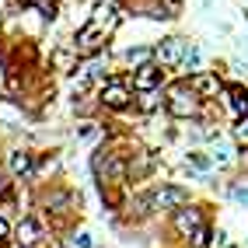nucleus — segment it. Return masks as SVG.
<instances>
[{"label": "nucleus", "instance_id": "nucleus-1", "mask_svg": "<svg viewBox=\"0 0 248 248\" xmlns=\"http://www.w3.org/2000/svg\"><path fill=\"white\" fill-rule=\"evenodd\" d=\"M31 210L42 213V217L63 234L70 224L80 220V192L70 186V182H63V178L35 182V192H31Z\"/></svg>", "mask_w": 248, "mask_h": 248}, {"label": "nucleus", "instance_id": "nucleus-2", "mask_svg": "<svg viewBox=\"0 0 248 248\" xmlns=\"http://www.w3.org/2000/svg\"><path fill=\"white\" fill-rule=\"evenodd\" d=\"M206 112V98L192 88V80L186 74H171V80L164 84V115L171 123H186Z\"/></svg>", "mask_w": 248, "mask_h": 248}, {"label": "nucleus", "instance_id": "nucleus-3", "mask_svg": "<svg viewBox=\"0 0 248 248\" xmlns=\"http://www.w3.org/2000/svg\"><path fill=\"white\" fill-rule=\"evenodd\" d=\"M94 98H98V105H102V115H129V112H137V88L129 84L126 70L108 77L102 88H94Z\"/></svg>", "mask_w": 248, "mask_h": 248}, {"label": "nucleus", "instance_id": "nucleus-4", "mask_svg": "<svg viewBox=\"0 0 248 248\" xmlns=\"http://www.w3.org/2000/svg\"><path fill=\"white\" fill-rule=\"evenodd\" d=\"M206 220H213V206L206 200H189L186 206H178V210H171L168 217H164V231H168L178 245H186L189 234L196 227H203Z\"/></svg>", "mask_w": 248, "mask_h": 248}, {"label": "nucleus", "instance_id": "nucleus-5", "mask_svg": "<svg viewBox=\"0 0 248 248\" xmlns=\"http://www.w3.org/2000/svg\"><path fill=\"white\" fill-rule=\"evenodd\" d=\"M119 74V67H115V60L112 53L105 49V53H94V56H80L77 63V70L70 74V88L74 91H94V88H102L108 77Z\"/></svg>", "mask_w": 248, "mask_h": 248}, {"label": "nucleus", "instance_id": "nucleus-6", "mask_svg": "<svg viewBox=\"0 0 248 248\" xmlns=\"http://www.w3.org/2000/svg\"><path fill=\"white\" fill-rule=\"evenodd\" d=\"M35 164H39V151L28 143H11L0 154V168L18 186H35Z\"/></svg>", "mask_w": 248, "mask_h": 248}, {"label": "nucleus", "instance_id": "nucleus-7", "mask_svg": "<svg viewBox=\"0 0 248 248\" xmlns=\"http://www.w3.org/2000/svg\"><path fill=\"white\" fill-rule=\"evenodd\" d=\"M151 200H154V210H157V217L164 220L171 210H178V206H186L189 200H196V192H192V186H186V182H175V178H154L151 186Z\"/></svg>", "mask_w": 248, "mask_h": 248}, {"label": "nucleus", "instance_id": "nucleus-8", "mask_svg": "<svg viewBox=\"0 0 248 248\" xmlns=\"http://www.w3.org/2000/svg\"><path fill=\"white\" fill-rule=\"evenodd\" d=\"M161 168H164V161L154 147H143V143L129 147V186H151L161 175Z\"/></svg>", "mask_w": 248, "mask_h": 248}, {"label": "nucleus", "instance_id": "nucleus-9", "mask_svg": "<svg viewBox=\"0 0 248 248\" xmlns=\"http://www.w3.org/2000/svg\"><path fill=\"white\" fill-rule=\"evenodd\" d=\"M108 42H112V35H105L102 28H98L94 21H80L77 28H74V35H70V46L77 49V56H94V53H105L108 49Z\"/></svg>", "mask_w": 248, "mask_h": 248}, {"label": "nucleus", "instance_id": "nucleus-10", "mask_svg": "<svg viewBox=\"0 0 248 248\" xmlns=\"http://www.w3.org/2000/svg\"><path fill=\"white\" fill-rule=\"evenodd\" d=\"M186 49H189V39L186 35H161L154 42V63H161L168 74H178L182 70V60H186Z\"/></svg>", "mask_w": 248, "mask_h": 248}, {"label": "nucleus", "instance_id": "nucleus-11", "mask_svg": "<svg viewBox=\"0 0 248 248\" xmlns=\"http://www.w3.org/2000/svg\"><path fill=\"white\" fill-rule=\"evenodd\" d=\"M206 151H210V157H213L217 175H231V171L241 168V147L231 140V133H224V137H217L213 143H206Z\"/></svg>", "mask_w": 248, "mask_h": 248}, {"label": "nucleus", "instance_id": "nucleus-12", "mask_svg": "<svg viewBox=\"0 0 248 248\" xmlns=\"http://www.w3.org/2000/svg\"><path fill=\"white\" fill-rule=\"evenodd\" d=\"M112 53V60H115V67L119 70H137V67H143V63H151L154 60V42H133V46H115V49H108Z\"/></svg>", "mask_w": 248, "mask_h": 248}, {"label": "nucleus", "instance_id": "nucleus-13", "mask_svg": "<svg viewBox=\"0 0 248 248\" xmlns=\"http://www.w3.org/2000/svg\"><path fill=\"white\" fill-rule=\"evenodd\" d=\"M171 80V74L161 67V63H143V67H137V70H129V84H133L137 91H161L164 84Z\"/></svg>", "mask_w": 248, "mask_h": 248}, {"label": "nucleus", "instance_id": "nucleus-14", "mask_svg": "<svg viewBox=\"0 0 248 248\" xmlns=\"http://www.w3.org/2000/svg\"><path fill=\"white\" fill-rule=\"evenodd\" d=\"M217 102L227 108L231 119H245V115H248V84H245V80H227Z\"/></svg>", "mask_w": 248, "mask_h": 248}, {"label": "nucleus", "instance_id": "nucleus-15", "mask_svg": "<svg viewBox=\"0 0 248 248\" xmlns=\"http://www.w3.org/2000/svg\"><path fill=\"white\" fill-rule=\"evenodd\" d=\"M189 80H192V88L200 91L206 102H217L220 98V91H224V84H227V77H224V70H200V74H189Z\"/></svg>", "mask_w": 248, "mask_h": 248}, {"label": "nucleus", "instance_id": "nucleus-16", "mask_svg": "<svg viewBox=\"0 0 248 248\" xmlns=\"http://www.w3.org/2000/svg\"><path fill=\"white\" fill-rule=\"evenodd\" d=\"M220 196L227 203H234L238 210H248V171H231L227 175V182L220 186Z\"/></svg>", "mask_w": 248, "mask_h": 248}, {"label": "nucleus", "instance_id": "nucleus-17", "mask_svg": "<svg viewBox=\"0 0 248 248\" xmlns=\"http://www.w3.org/2000/svg\"><path fill=\"white\" fill-rule=\"evenodd\" d=\"M77 63H80V56H77V49H74L70 42H56L53 49H49V70H56V74H74Z\"/></svg>", "mask_w": 248, "mask_h": 248}, {"label": "nucleus", "instance_id": "nucleus-18", "mask_svg": "<svg viewBox=\"0 0 248 248\" xmlns=\"http://www.w3.org/2000/svg\"><path fill=\"white\" fill-rule=\"evenodd\" d=\"M49 178H63V154L60 151H39L35 182H49Z\"/></svg>", "mask_w": 248, "mask_h": 248}, {"label": "nucleus", "instance_id": "nucleus-19", "mask_svg": "<svg viewBox=\"0 0 248 248\" xmlns=\"http://www.w3.org/2000/svg\"><path fill=\"white\" fill-rule=\"evenodd\" d=\"M60 241H63V248H98V241H94V234H91V227H84L80 220L63 231Z\"/></svg>", "mask_w": 248, "mask_h": 248}, {"label": "nucleus", "instance_id": "nucleus-20", "mask_svg": "<svg viewBox=\"0 0 248 248\" xmlns=\"http://www.w3.org/2000/svg\"><path fill=\"white\" fill-rule=\"evenodd\" d=\"M164 112V88L161 91H137V115L140 119H154Z\"/></svg>", "mask_w": 248, "mask_h": 248}, {"label": "nucleus", "instance_id": "nucleus-21", "mask_svg": "<svg viewBox=\"0 0 248 248\" xmlns=\"http://www.w3.org/2000/svg\"><path fill=\"white\" fill-rule=\"evenodd\" d=\"M31 14L49 28V25H56L63 18V0H31Z\"/></svg>", "mask_w": 248, "mask_h": 248}, {"label": "nucleus", "instance_id": "nucleus-22", "mask_svg": "<svg viewBox=\"0 0 248 248\" xmlns=\"http://www.w3.org/2000/svg\"><path fill=\"white\" fill-rule=\"evenodd\" d=\"M200 70H206V49L189 39V49H186V60H182V70L178 74L189 77V74H200Z\"/></svg>", "mask_w": 248, "mask_h": 248}, {"label": "nucleus", "instance_id": "nucleus-23", "mask_svg": "<svg viewBox=\"0 0 248 248\" xmlns=\"http://www.w3.org/2000/svg\"><path fill=\"white\" fill-rule=\"evenodd\" d=\"M186 245H189V248H217V224L206 220L203 227H196Z\"/></svg>", "mask_w": 248, "mask_h": 248}, {"label": "nucleus", "instance_id": "nucleus-24", "mask_svg": "<svg viewBox=\"0 0 248 248\" xmlns=\"http://www.w3.org/2000/svg\"><path fill=\"white\" fill-rule=\"evenodd\" d=\"M227 133H231V140H234L238 147H248V115H245V119H231Z\"/></svg>", "mask_w": 248, "mask_h": 248}, {"label": "nucleus", "instance_id": "nucleus-25", "mask_svg": "<svg viewBox=\"0 0 248 248\" xmlns=\"http://www.w3.org/2000/svg\"><path fill=\"white\" fill-rule=\"evenodd\" d=\"M224 67L231 70V80H248V60H241V56H231Z\"/></svg>", "mask_w": 248, "mask_h": 248}, {"label": "nucleus", "instance_id": "nucleus-26", "mask_svg": "<svg viewBox=\"0 0 248 248\" xmlns=\"http://www.w3.org/2000/svg\"><path fill=\"white\" fill-rule=\"evenodd\" d=\"M11 241H14V220H7L4 213H0V248L11 245Z\"/></svg>", "mask_w": 248, "mask_h": 248}, {"label": "nucleus", "instance_id": "nucleus-27", "mask_svg": "<svg viewBox=\"0 0 248 248\" xmlns=\"http://www.w3.org/2000/svg\"><path fill=\"white\" fill-rule=\"evenodd\" d=\"M164 4H168L175 14H182V4H186V0H164Z\"/></svg>", "mask_w": 248, "mask_h": 248}, {"label": "nucleus", "instance_id": "nucleus-28", "mask_svg": "<svg viewBox=\"0 0 248 248\" xmlns=\"http://www.w3.org/2000/svg\"><path fill=\"white\" fill-rule=\"evenodd\" d=\"M4 25H7V7H4V0H0V31H4Z\"/></svg>", "mask_w": 248, "mask_h": 248}, {"label": "nucleus", "instance_id": "nucleus-29", "mask_svg": "<svg viewBox=\"0 0 248 248\" xmlns=\"http://www.w3.org/2000/svg\"><path fill=\"white\" fill-rule=\"evenodd\" d=\"M0 102H7V91H4V84H0Z\"/></svg>", "mask_w": 248, "mask_h": 248}, {"label": "nucleus", "instance_id": "nucleus-30", "mask_svg": "<svg viewBox=\"0 0 248 248\" xmlns=\"http://www.w3.org/2000/svg\"><path fill=\"white\" fill-rule=\"evenodd\" d=\"M220 248H238V245H234V241H227V245H220Z\"/></svg>", "mask_w": 248, "mask_h": 248}, {"label": "nucleus", "instance_id": "nucleus-31", "mask_svg": "<svg viewBox=\"0 0 248 248\" xmlns=\"http://www.w3.org/2000/svg\"><path fill=\"white\" fill-rule=\"evenodd\" d=\"M241 14H245V25H248V11H241Z\"/></svg>", "mask_w": 248, "mask_h": 248}, {"label": "nucleus", "instance_id": "nucleus-32", "mask_svg": "<svg viewBox=\"0 0 248 248\" xmlns=\"http://www.w3.org/2000/svg\"><path fill=\"white\" fill-rule=\"evenodd\" d=\"M171 248H189V245H171Z\"/></svg>", "mask_w": 248, "mask_h": 248}, {"label": "nucleus", "instance_id": "nucleus-33", "mask_svg": "<svg viewBox=\"0 0 248 248\" xmlns=\"http://www.w3.org/2000/svg\"><path fill=\"white\" fill-rule=\"evenodd\" d=\"M91 4H94V0H91Z\"/></svg>", "mask_w": 248, "mask_h": 248}]
</instances>
